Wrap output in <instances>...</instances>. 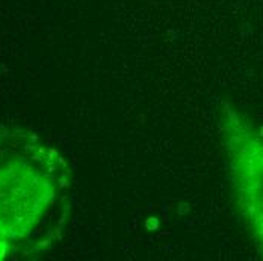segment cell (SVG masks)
<instances>
[{
	"instance_id": "1",
	"label": "cell",
	"mask_w": 263,
	"mask_h": 261,
	"mask_svg": "<svg viewBox=\"0 0 263 261\" xmlns=\"http://www.w3.org/2000/svg\"><path fill=\"white\" fill-rule=\"evenodd\" d=\"M226 136L237 201L263 249V136L236 112L226 123Z\"/></svg>"
}]
</instances>
